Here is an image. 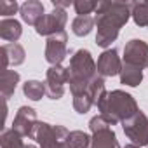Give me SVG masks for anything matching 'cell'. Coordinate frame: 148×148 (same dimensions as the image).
I'll return each mask as SVG.
<instances>
[{
    "mask_svg": "<svg viewBox=\"0 0 148 148\" xmlns=\"http://www.w3.org/2000/svg\"><path fill=\"white\" fill-rule=\"evenodd\" d=\"M68 136L70 131L64 125H52L47 122H38L35 131V141L40 148H70Z\"/></svg>",
    "mask_w": 148,
    "mask_h": 148,
    "instance_id": "277c9868",
    "label": "cell"
},
{
    "mask_svg": "<svg viewBox=\"0 0 148 148\" xmlns=\"http://www.w3.org/2000/svg\"><path fill=\"white\" fill-rule=\"evenodd\" d=\"M73 7H75L79 16H89L92 11L98 9V2H94V0H77Z\"/></svg>",
    "mask_w": 148,
    "mask_h": 148,
    "instance_id": "603a6c76",
    "label": "cell"
},
{
    "mask_svg": "<svg viewBox=\"0 0 148 148\" xmlns=\"http://www.w3.org/2000/svg\"><path fill=\"white\" fill-rule=\"evenodd\" d=\"M91 148H120L115 131L112 127H105V129L92 132Z\"/></svg>",
    "mask_w": 148,
    "mask_h": 148,
    "instance_id": "5bb4252c",
    "label": "cell"
},
{
    "mask_svg": "<svg viewBox=\"0 0 148 148\" xmlns=\"http://www.w3.org/2000/svg\"><path fill=\"white\" fill-rule=\"evenodd\" d=\"M21 35H23V28H21L19 21L9 19V18L0 21V37H2L4 40H7L11 44H16Z\"/></svg>",
    "mask_w": 148,
    "mask_h": 148,
    "instance_id": "9a60e30c",
    "label": "cell"
},
{
    "mask_svg": "<svg viewBox=\"0 0 148 148\" xmlns=\"http://www.w3.org/2000/svg\"><path fill=\"white\" fill-rule=\"evenodd\" d=\"M125 136L132 141V145L146 146L148 145V117L139 110L132 119L122 122Z\"/></svg>",
    "mask_w": 148,
    "mask_h": 148,
    "instance_id": "5b68a950",
    "label": "cell"
},
{
    "mask_svg": "<svg viewBox=\"0 0 148 148\" xmlns=\"http://www.w3.org/2000/svg\"><path fill=\"white\" fill-rule=\"evenodd\" d=\"M98 73L105 79V77H113V75H120L122 70V61L119 58L117 49H106L99 54L98 58Z\"/></svg>",
    "mask_w": 148,
    "mask_h": 148,
    "instance_id": "8fae6325",
    "label": "cell"
},
{
    "mask_svg": "<svg viewBox=\"0 0 148 148\" xmlns=\"http://www.w3.org/2000/svg\"><path fill=\"white\" fill-rule=\"evenodd\" d=\"M131 16L138 26H148V2H131Z\"/></svg>",
    "mask_w": 148,
    "mask_h": 148,
    "instance_id": "44dd1931",
    "label": "cell"
},
{
    "mask_svg": "<svg viewBox=\"0 0 148 148\" xmlns=\"http://www.w3.org/2000/svg\"><path fill=\"white\" fill-rule=\"evenodd\" d=\"M70 91L77 113H87L99 101L105 91V79L98 73V64L87 49H79L70 59Z\"/></svg>",
    "mask_w": 148,
    "mask_h": 148,
    "instance_id": "6da1fadb",
    "label": "cell"
},
{
    "mask_svg": "<svg viewBox=\"0 0 148 148\" xmlns=\"http://www.w3.org/2000/svg\"><path fill=\"white\" fill-rule=\"evenodd\" d=\"M96 106L99 110V115H103L112 125L119 122H125L139 112L136 99L129 92L120 91V89L105 92L99 98V101L96 103Z\"/></svg>",
    "mask_w": 148,
    "mask_h": 148,
    "instance_id": "3957f363",
    "label": "cell"
},
{
    "mask_svg": "<svg viewBox=\"0 0 148 148\" xmlns=\"http://www.w3.org/2000/svg\"><path fill=\"white\" fill-rule=\"evenodd\" d=\"M68 21V16L63 9H54L51 12H47L35 26V32L38 35H44V37H51V35H56L59 32H64V25Z\"/></svg>",
    "mask_w": 148,
    "mask_h": 148,
    "instance_id": "ba28073f",
    "label": "cell"
},
{
    "mask_svg": "<svg viewBox=\"0 0 148 148\" xmlns=\"http://www.w3.org/2000/svg\"><path fill=\"white\" fill-rule=\"evenodd\" d=\"M2 61H4V70H7L9 64H14V66H19L25 63V58H26V52L23 49V45L19 44H5L2 45Z\"/></svg>",
    "mask_w": 148,
    "mask_h": 148,
    "instance_id": "4fadbf2b",
    "label": "cell"
},
{
    "mask_svg": "<svg viewBox=\"0 0 148 148\" xmlns=\"http://www.w3.org/2000/svg\"><path fill=\"white\" fill-rule=\"evenodd\" d=\"M52 5H54V9H64V7L70 5V2H59V0H52Z\"/></svg>",
    "mask_w": 148,
    "mask_h": 148,
    "instance_id": "d4e9b609",
    "label": "cell"
},
{
    "mask_svg": "<svg viewBox=\"0 0 148 148\" xmlns=\"http://www.w3.org/2000/svg\"><path fill=\"white\" fill-rule=\"evenodd\" d=\"M141 82H143V70L134 66V64L124 63L122 70H120V84L129 86V87H136Z\"/></svg>",
    "mask_w": 148,
    "mask_h": 148,
    "instance_id": "e0dca14e",
    "label": "cell"
},
{
    "mask_svg": "<svg viewBox=\"0 0 148 148\" xmlns=\"http://www.w3.org/2000/svg\"><path fill=\"white\" fill-rule=\"evenodd\" d=\"M125 148H141V146H138V145H127Z\"/></svg>",
    "mask_w": 148,
    "mask_h": 148,
    "instance_id": "484cf974",
    "label": "cell"
},
{
    "mask_svg": "<svg viewBox=\"0 0 148 148\" xmlns=\"http://www.w3.org/2000/svg\"><path fill=\"white\" fill-rule=\"evenodd\" d=\"M26 148H37L35 145H26Z\"/></svg>",
    "mask_w": 148,
    "mask_h": 148,
    "instance_id": "4316f807",
    "label": "cell"
},
{
    "mask_svg": "<svg viewBox=\"0 0 148 148\" xmlns=\"http://www.w3.org/2000/svg\"><path fill=\"white\" fill-rule=\"evenodd\" d=\"M21 18L26 25H32V26H37V23L45 16L44 14V4L38 2V0H26L25 4H21Z\"/></svg>",
    "mask_w": 148,
    "mask_h": 148,
    "instance_id": "7c38bea8",
    "label": "cell"
},
{
    "mask_svg": "<svg viewBox=\"0 0 148 148\" xmlns=\"http://www.w3.org/2000/svg\"><path fill=\"white\" fill-rule=\"evenodd\" d=\"M94 25H96V21L92 16H77L71 23V32L77 37H86L92 32Z\"/></svg>",
    "mask_w": 148,
    "mask_h": 148,
    "instance_id": "ac0fdd59",
    "label": "cell"
},
{
    "mask_svg": "<svg viewBox=\"0 0 148 148\" xmlns=\"http://www.w3.org/2000/svg\"><path fill=\"white\" fill-rule=\"evenodd\" d=\"M18 84H19V73L16 70H4L2 71V79H0V91H2L4 101H7L14 94Z\"/></svg>",
    "mask_w": 148,
    "mask_h": 148,
    "instance_id": "2e32d148",
    "label": "cell"
},
{
    "mask_svg": "<svg viewBox=\"0 0 148 148\" xmlns=\"http://www.w3.org/2000/svg\"><path fill=\"white\" fill-rule=\"evenodd\" d=\"M68 56V35L66 32H59L51 35L45 42V61L51 66H59Z\"/></svg>",
    "mask_w": 148,
    "mask_h": 148,
    "instance_id": "8992f818",
    "label": "cell"
},
{
    "mask_svg": "<svg viewBox=\"0 0 148 148\" xmlns=\"http://www.w3.org/2000/svg\"><path fill=\"white\" fill-rule=\"evenodd\" d=\"M68 143L70 148H91L92 136H89L84 131H71L68 136Z\"/></svg>",
    "mask_w": 148,
    "mask_h": 148,
    "instance_id": "7402d4cb",
    "label": "cell"
},
{
    "mask_svg": "<svg viewBox=\"0 0 148 148\" xmlns=\"http://www.w3.org/2000/svg\"><path fill=\"white\" fill-rule=\"evenodd\" d=\"M131 2H98L96 9V44L103 49L110 47L117 40L120 28L129 21Z\"/></svg>",
    "mask_w": 148,
    "mask_h": 148,
    "instance_id": "7a4b0ae2",
    "label": "cell"
},
{
    "mask_svg": "<svg viewBox=\"0 0 148 148\" xmlns=\"http://www.w3.org/2000/svg\"><path fill=\"white\" fill-rule=\"evenodd\" d=\"M70 80V71L68 68L59 66H51L45 75V87H47V96L51 99H59L64 94V84Z\"/></svg>",
    "mask_w": 148,
    "mask_h": 148,
    "instance_id": "52a82bcc",
    "label": "cell"
},
{
    "mask_svg": "<svg viewBox=\"0 0 148 148\" xmlns=\"http://www.w3.org/2000/svg\"><path fill=\"white\" fill-rule=\"evenodd\" d=\"M124 63L138 68H148V44L139 38H132L124 47Z\"/></svg>",
    "mask_w": 148,
    "mask_h": 148,
    "instance_id": "30bf717a",
    "label": "cell"
},
{
    "mask_svg": "<svg viewBox=\"0 0 148 148\" xmlns=\"http://www.w3.org/2000/svg\"><path fill=\"white\" fill-rule=\"evenodd\" d=\"M23 92H25V96H26L28 99L38 101V99H42L44 94L47 92V87H45V84L40 82V80H26V82L23 84Z\"/></svg>",
    "mask_w": 148,
    "mask_h": 148,
    "instance_id": "d6986e66",
    "label": "cell"
},
{
    "mask_svg": "<svg viewBox=\"0 0 148 148\" xmlns=\"http://www.w3.org/2000/svg\"><path fill=\"white\" fill-rule=\"evenodd\" d=\"M0 145L2 148H26L23 143V136L18 134L14 129H4L0 136Z\"/></svg>",
    "mask_w": 148,
    "mask_h": 148,
    "instance_id": "ffe728a7",
    "label": "cell"
},
{
    "mask_svg": "<svg viewBox=\"0 0 148 148\" xmlns=\"http://www.w3.org/2000/svg\"><path fill=\"white\" fill-rule=\"evenodd\" d=\"M38 120H37V112L30 106H21L14 117L12 127L18 134H21L23 138H32L35 139V131H37Z\"/></svg>",
    "mask_w": 148,
    "mask_h": 148,
    "instance_id": "9c48e42d",
    "label": "cell"
},
{
    "mask_svg": "<svg viewBox=\"0 0 148 148\" xmlns=\"http://www.w3.org/2000/svg\"><path fill=\"white\" fill-rule=\"evenodd\" d=\"M19 9H21V5H18V2H9V0H2L0 2V14L5 16V19H7V16L16 14V11H19Z\"/></svg>",
    "mask_w": 148,
    "mask_h": 148,
    "instance_id": "cb8c5ba5",
    "label": "cell"
}]
</instances>
